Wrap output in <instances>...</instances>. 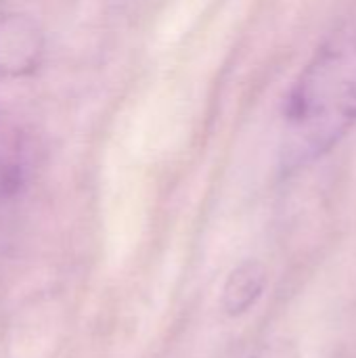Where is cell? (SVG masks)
I'll use <instances>...</instances> for the list:
<instances>
[{
    "mask_svg": "<svg viewBox=\"0 0 356 358\" xmlns=\"http://www.w3.org/2000/svg\"><path fill=\"white\" fill-rule=\"evenodd\" d=\"M356 126V29L332 36L296 78L283 111V159L306 166Z\"/></svg>",
    "mask_w": 356,
    "mask_h": 358,
    "instance_id": "1",
    "label": "cell"
},
{
    "mask_svg": "<svg viewBox=\"0 0 356 358\" xmlns=\"http://www.w3.org/2000/svg\"><path fill=\"white\" fill-rule=\"evenodd\" d=\"M40 52V31L27 17L6 15L0 19V73H29L38 65Z\"/></svg>",
    "mask_w": 356,
    "mask_h": 358,
    "instance_id": "2",
    "label": "cell"
},
{
    "mask_svg": "<svg viewBox=\"0 0 356 358\" xmlns=\"http://www.w3.org/2000/svg\"><path fill=\"white\" fill-rule=\"evenodd\" d=\"M266 268L258 260H245L235 266L222 287V310L229 317H241L250 313L266 289Z\"/></svg>",
    "mask_w": 356,
    "mask_h": 358,
    "instance_id": "3",
    "label": "cell"
},
{
    "mask_svg": "<svg viewBox=\"0 0 356 358\" xmlns=\"http://www.w3.org/2000/svg\"><path fill=\"white\" fill-rule=\"evenodd\" d=\"M252 358H298V350L287 342H271Z\"/></svg>",
    "mask_w": 356,
    "mask_h": 358,
    "instance_id": "4",
    "label": "cell"
}]
</instances>
